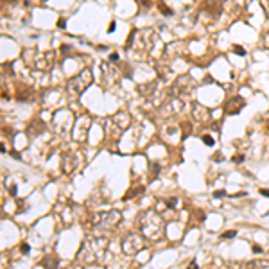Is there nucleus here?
<instances>
[{
	"label": "nucleus",
	"mask_w": 269,
	"mask_h": 269,
	"mask_svg": "<svg viewBox=\"0 0 269 269\" xmlns=\"http://www.w3.org/2000/svg\"><path fill=\"white\" fill-rule=\"evenodd\" d=\"M235 235H237V231L235 230H230V231H224V233H222V239H233Z\"/></svg>",
	"instance_id": "f03ea898"
},
{
	"label": "nucleus",
	"mask_w": 269,
	"mask_h": 269,
	"mask_svg": "<svg viewBox=\"0 0 269 269\" xmlns=\"http://www.w3.org/2000/svg\"><path fill=\"white\" fill-rule=\"evenodd\" d=\"M109 59H111V61H118V54H115V52H113L111 56H109Z\"/></svg>",
	"instance_id": "9b49d317"
},
{
	"label": "nucleus",
	"mask_w": 269,
	"mask_h": 269,
	"mask_svg": "<svg viewBox=\"0 0 269 269\" xmlns=\"http://www.w3.org/2000/svg\"><path fill=\"white\" fill-rule=\"evenodd\" d=\"M188 269H199V267H197V264H196V262H192V266H188Z\"/></svg>",
	"instance_id": "4468645a"
},
{
	"label": "nucleus",
	"mask_w": 269,
	"mask_h": 269,
	"mask_svg": "<svg viewBox=\"0 0 269 269\" xmlns=\"http://www.w3.org/2000/svg\"><path fill=\"white\" fill-rule=\"evenodd\" d=\"M57 27H59V29H65V27H66V22H65V20H59V22H57Z\"/></svg>",
	"instance_id": "6e6552de"
},
{
	"label": "nucleus",
	"mask_w": 269,
	"mask_h": 269,
	"mask_svg": "<svg viewBox=\"0 0 269 269\" xmlns=\"http://www.w3.org/2000/svg\"><path fill=\"white\" fill-rule=\"evenodd\" d=\"M20 249H22V253H24V255H29V253H31V246L27 244V242L22 244V246H20Z\"/></svg>",
	"instance_id": "7ed1b4c3"
},
{
	"label": "nucleus",
	"mask_w": 269,
	"mask_h": 269,
	"mask_svg": "<svg viewBox=\"0 0 269 269\" xmlns=\"http://www.w3.org/2000/svg\"><path fill=\"white\" fill-rule=\"evenodd\" d=\"M224 196H226L224 190H215V192H213V197L215 199H221V197H224Z\"/></svg>",
	"instance_id": "20e7f679"
},
{
	"label": "nucleus",
	"mask_w": 269,
	"mask_h": 269,
	"mask_svg": "<svg viewBox=\"0 0 269 269\" xmlns=\"http://www.w3.org/2000/svg\"><path fill=\"white\" fill-rule=\"evenodd\" d=\"M9 194H11L13 197L16 196V185H11V188H9Z\"/></svg>",
	"instance_id": "0eeeda50"
},
{
	"label": "nucleus",
	"mask_w": 269,
	"mask_h": 269,
	"mask_svg": "<svg viewBox=\"0 0 269 269\" xmlns=\"http://www.w3.org/2000/svg\"><path fill=\"white\" fill-rule=\"evenodd\" d=\"M233 52H235V54H239V56H246V50H244L242 47H235V49H233Z\"/></svg>",
	"instance_id": "423d86ee"
},
{
	"label": "nucleus",
	"mask_w": 269,
	"mask_h": 269,
	"mask_svg": "<svg viewBox=\"0 0 269 269\" xmlns=\"http://www.w3.org/2000/svg\"><path fill=\"white\" fill-rule=\"evenodd\" d=\"M160 11L163 13V15H167V16H171V15H172V9H169V7H163V6H160Z\"/></svg>",
	"instance_id": "39448f33"
},
{
	"label": "nucleus",
	"mask_w": 269,
	"mask_h": 269,
	"mask_svg": "<svg viewBox=\"0 0 269 269\" xmlns=\"http://www.w3.org/2000/svg\"><path fill=\"white\" fill-rule=\"evenodd\" d=\"M231 160H233V162L237 163V162H242V160H244V156H233Z\"/></svg>",
	"instance_id": "f8f14e48"
},
{
	"label": "nucleus",
	"mask_w": 269,
	"mask_h": 269,
	"mask_svg": "<svg viewBox=\"0 0 269 269\" xmlns=\"http://www.w3.org/2000/svg\"><path fill=\"white\" fill-rule=\"evenodd\" d=\"M115 29H117V24H115V22H111V25H109V33H113Z\"/></svg>",
	"instance_id": "ddd939ff"
},
{
	"label": "nucleus",
	"mask_w": 269,
	"mask_h": 269,
	"mask_svg": "<svg viewBox=\"0 0 269 269\" xmlns=\"http://www.w3.org/2000/svg\"><path fill=\"white\" fill-rule=\"evenodd\" d=\"M260 196H264V197H269V190H267V188H262V190H260Z\"/></svg>",
	"instance_id": "1a4fd4ad"
},
{
	"label": "nucleus",
	"mask_w": 269,
	"mask_h": 269,
	"mask_svg": "<svg viewBox=\"0 0 269 269\" xmlns=\"http://www.w3.org/2000/svg\"><path fill=\"white\" fill-rule=\"evenodd\" d=\"M174 204H176V199H174V197L169 199V208H174Z\"/></svg>",
	"instance_id": "9d476101"
},
{
	"label": "nucleus",
	"mask_w": 269,
	"mask_h": 269,
	"mask_svg": "<svg viewBox=\"0 0 269 269\" xmlns=\"http://www.w3.org/2000/svg\"><path fill=\"white\" fill-rule=\"evenodd\" d=\"M203 142L206 144V145H213V144H215V140H213L210 135H204V136H203Z\"/></svg>",
	"instance_id": "f257e3e1"
}]
</instances>
